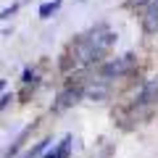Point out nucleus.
I'll list each match as a JSON object with an SVG mask.
<instances>
[{"mask_svg": "<svg viewBox=\"0 0 158 158\" xmlns=\"http://www.w3.org/2000/svg\"><path fill=\"white\" fill-rule=\"evenodd\" d=\"M58 8H61V0H50V3H42V6H40V11H37V16H40V19H50L53 13L58 11Z\"/></svg>", "mask_w": 158, "mask_h": 158, "instance_id": "0eeeda50", "label": "nucleus"}, {"mask_svg": "<svg viewBox=\"0 0 158 158\" xmlns=\"http://www.w3.org/2000/svg\"><path fill=\"white\" fill-rule=\"evenodd\" d=\"M3 87H6V79H0V92H3Z\"/></svg>", "mask_w": 158, "mask_h": 158, "instance_id": "f8f14e48", "label": "nucleus"}, {"mask_svg": "<svg viewBox=\"0 0 158 158\" xmlns=\"http://www.w3.org/2000/svg\"><path fill=\"white\" fill-rule=\"evenodd\" d=\"M24 82H34V74L29 71V69H27V71H24Z\"/></svg>", "mask_w": 158, "mask_h": 158, "instance_id": "9b49d317", "label": "nucleus"}, {"mask_svg": "<svg viewBox=\"0 0 158 158\" xmlns=\"http://www.w3.org/2000/svg\"><path fill=\"white\" fill-rule=\"evenodd\" d=\"M69 153H71V137H63V140H61V145H58V150L45 153L42 158H69Z\"/></svg>", "mask_w": 158, "mask_h": 158, "instance_id": "423d86ee", "label": "nucleus"}, {"mask_svg": "<svg viewBox=\"0 0 158 158\" xmlns=\"http://www.w3.org/2000/svg\"><path fill=\"white\" fill-rule=\"evenodd\" d=\"M142 29L145 34H158V0H150L145 16H142Z\"/></svg>", "mask_w": 158, "mask_h": 158, "instance_id": "7ed1b4c3", "label": "nucleus"}, {"mask_svg": "<svg viewBox=\"0 0 158 158\" xmlns=\"http://www.w3.org/2000/svg\"><path fill=\"white\" fill-rule=\"evenodd\" d=\"M82 98L85 100H106L108 98V85L106 82H90V85H85L82 87Z\"/></svg>", "mask_w": 158, "mask_h": 158, "instance_id": "f03ea898", "label": "nucleus"}, {"mask_svg": "<svg viewBox=\"0 0 158 158\" xmlns=\"http://www.w3.org/2000/svg\"><path fill=\"white\" fill-rule=\"evenodd\" d=\"M19 11V6H11V8H3V11H0V19H11L13 13Z\"/></svg>", "mask_w": 158, "mask_h": 158, "instance_id": "1a4fd4ad", "label": "nucleus"}, {"mask_svg": "<svg viewBox=\"0 0 158 158\" xmlns=\"http://www.w3.org/2000/svg\"><path fill=\"white\" fill-rule=\"evenodd\" d=\"M11 100H13L11 95H3V98H0V111H3V108H6V106H8V103H11Z\"/></svg>", "mask_w": 158, "mask_h": 158, "instance_id": "9d476101", "label": "nucleus"}, {"mask_svg": "<svg viewBox=\"0 0 158 158\" xmlns=\"http://www.w3.org/2000/svg\"><path fill=\"white\" fill-rule=\"evenodd\" d=\"M132 66H135V56H132V53H127V56H121V58H113V61L103 63L100 74H103V79H116V77L129 74Z\"/></svg>", "mask_w": 158, "mask_h": 158, "instance_id": "f257e3e1", "label": "nucleus"}, {"mask_svg": "<svg viewBox=\"0 0 158 158\" xmlns=\"http://www.w3.org/2000/svg\"><path fill=\"white\" fill-rule=\"evenodd\" d=\"M48 145H50V140H42V142H37V148H32V150H29V153H27L24 158H34V156H40V153L45 150Z\"/></svg>", "mask_w": 158, "mask_h": 158, "instance_id": "6e6552de", "label": "nucleus"}, {"mask_svg": "<svg viewBox=\"0 0 158 158\" xmlns=\"http://www.w3.org/2000/svg\"><path fill=\"white\" fill-rule=\"evenodd\" d=\"M156 100H158V82H148V85L142 87L140 100H137V103H142V106H150V103H156Z\"/></svg>", "mask_w": 158, "mask_h": 158, "instance_id": "39448f33", "label": "nucleus"}, {"mask_svg": "<svg viewBox=\"0 0 158 158\" xmlns=\"http://www.w3.org/2000/svg\"><path fill=\"white\" fill-rule=\"evenodd\" d=\"M79 95H82V90H66V92H61L58 100H56V106H53V111H63V108L74 106V103L79 100Z\"/></svg>", "mask_w": 158, "mask_h": 158, "instance_id": "20e7f679", "label": "nucleus"}]
</instances>
